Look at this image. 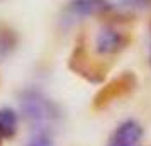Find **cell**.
Returning <instances> with one entry per match:
<instances>
[{
  "instance_id": "6da1fadb",
  "label": "cell",
  "mask_w": 151,
  "mask_h": 146,
  "mask_svg": "<svg viewBox=\"0 0 151 146\" xmlns=\"http://www.w3.org/2000/svg\"><path fill=\"white\" fill-rule=\"evenodd\" d=\"M21 111L32 126H46L58 116L55 104L37 90H26L21 95Z\"/></svg>"
},
{
  "instance_id": "30bf717a",
  "label": "cell",
  "mask_w": 151,
  "mask_h": 146,
  "mask_svg": "<svg viewBox=\"0 0 151 146\" xmlns=\"http://www.w3.org/2000/svg\"><path fill=\"white\" fill-rule=\"evenodd\" d=\"M0 146H2V138H0Z\"/></svg>"
},
{
  "instance_id": "3957f363",
  "label": "cell",
  "mask_w": 151,
  "mask_h": 146,
  "mask_svg": "<svg viewBox=\"0 0 151 146\" xmlns=\"http://www.w3.org/2000/svg\"><path fill=\"white\" fill-rule=\"evenodd\" d=\"M126 42H127V39L117 29L102 27L100 32L97 34L95 49L100 55H114V53H119L126 46Z\"/></svg>"
},
{
  "instance_id": "9c48e42d",
  "label": "cell",
  "mask_w": 151,
  "mask_h": 146,
  "mask_svg": "<svg viewBox=\"0 0 151 146\" xmlns=\"http://www.w3.org/2000/svg\"><path fill=\"white\" fill-rule=\"evenodd\" d=\"M126 7L131 9H144V7H150L151 0H122Z\"/></svg>"
},
{
  "instance_id": "277c9868",
  "label": "cell",
  "mask_w": 151,
  "mask_h": 146,
  "mask_svg": "<svg viewBox=\"0 0 151 146\" xmlns=\"http://www.w3.org/2000/svg\"><path fill=\"white\" fill-rule=\"evenodd\" d=\"M143 136V127L136 121H126L110 136L107 146H134Z\"/></svg>"
},
{
  "instance_id": "8992f818",
  "label": "cell",
  "mask_w": 151,
  "mask_h": 146,
  "mask_svg": "<svg viewBox=\"0 0 151 146\" xmlns=\"http://www.w3.org/2000/svg\"><path fill=\"white\" fill-rule=\"evenodd\" d=\"M17 126H19V117L12 109L9 107L0 109V138H12L17 132Z\"/></svg>"
},
{
  "instance_id": "5b68a950",
  "label": "cell",
  "mask_w": 151,
  "mask_h": 146,
  "mask_svg": "<svg viewBox=\"0 0 151 146\" xmlns=\"http://www.w3.org/2000/svg\"><path fill=\"white\" fill-rule=\"evenodd\" d=\"M70 12L76 17H87V15H100L110 9L107 0H71L70 2Z\"/></svg>"
},
{
  "instance_id": "7a4b0ae2",
  "label": "cell",
  "mask_w": 151,
  "mask_h": 146,
  "mask_svg": "<svg viewBox=\"0 0 151 146\" xmlns=\"http://www.w3.org/2000/svg\"><path fill=\"white\" fill-rule=\"evenodd\" d=\"M134 87H136V77H134L132 73H129V71H126L121 77L114 78L107 87H104L102 90L97 93L95 100H93V105H95L97 109H100L104 105L114 102L116 99L124 97V95L129 93Z\"/></svg>"
},
{
  "instance_id": "ba28073f",
  "label": "cell",
  "mask_w": 151,
  "mask_h": 146,
  "mask_svg": "<svg viewBox=\"0 0 151 146\" xmlns=\"http://www.w3.org/2000/svg\"><path fill=\"white\" fill-rule=\"evenodd\" d=\"M26 146H53V141L46 132H37L29 139Z\"/></svg>"
},
{
  "instance_id": "52a82bcc",
  "label": "cell",
  "mask_w": 151,
  "mask_h": 146,
  "mask_svg": "<svg viewBox=\"0 0 151 146\" xmlns=\"http://www.w3.org/2000/svg\"><path fill=\"white\" fill-rule=\"evenodd\" d=\"M15 46V36L10 29H0V56H7Z\"/></svg>"
}]
</instances>
